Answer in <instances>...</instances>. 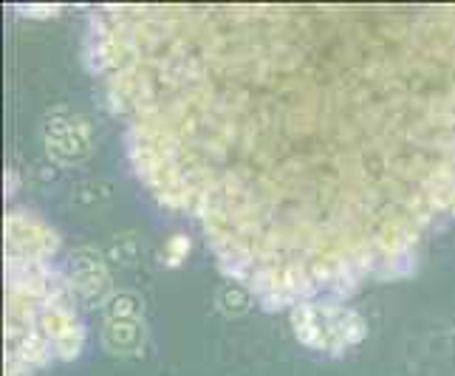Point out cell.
Returning <instances> with one entry per match:
<instances>
[{
    "mask_svg": "<svg viewBox=\"0 0 455 376\" xmlns=\"http://www.w3.org/2000/svg\"><path fill=\"white\" fill-rule=\"evenodd\" d=\"M105 323L111 320H142L145 315V300L136 292H114L102 306Z\"/></svg>",
    "mask_w": 455,
    "mask_h": 376,
    "instance_id": "9c48e42d",
    "label": "cell"
},
{
    "mask_svg": "<svg viewBox=\"0 0 455 376\" xmlns=\"http://www.w3.org/2000/svg\"><path fill=\"white\" fill-rule=\"evenodd\" d=\"M6 255L49 263L60 252V235L52 224L26 210H9L4 218Z\"/></svg>",
    "mask_w": 455,
    "mask_h": 376,
    "instance_id": "7a4b0ae2",
    "label": "cell"
},
{
    "mask_svg": "<svg viewBox=\"0 0 455 376\" xmlns=\"http://www.w3.org/2000/svg\"><path fill=\"white\" fill-rule=\"evenodd\" d=\"M215 303H218V311H221V315H227V317H241V315H246L249 308H252L255 292L249 289L243 280H227V284L218 289Z\"/></svg>",
    "mask_w": 455,
    "mask_h": 376,
    "instance_id": "ba28073f",
    "label": "cell"
},
{
    "mask_svg": "<svg viewBox=\"0 0 455 376\" xmlns=\"http://www.w3.org/2000/svg\"><path fill=\"white\" fill-rule=\"evenodd\" d=\"M60 9L57 6H28V9H20V14H28V18H54Z\"/></svg>",
    "mask_w": 455,
    "mask_h": 376,
    "instance_id": "7c38bea8",
    "label": "cell"
},
{
    "mask_svg": "<svg viewBox=\"0 0 455 376\" xmlns=\"http://www.w3.org/2000/svg\"><path fill=\"white\" fill-rule=\"evenodd\" d=\"M68 280L74 294L85 303H100L105 306L108 297L114 294V280L111 269H108V260L100 249H76L68 260Z\"/></svg>",
    "mask_w": 455,
    "mask_h": 376,
    "instance_id": "5b68a950",
    "label": "cell"
},
{
    "mask_svg": "<svg viewBox=\"0 0 455 376\" xmlns=\"http://www.w3.org/2000/svg\"><path fill=\"white\" fill-rule=\"evenodd\" d=\"M102 346L119 354V356H128L145 348L148 342V325L145 320H111L102 325Z\"/></svg>",
    "mask_w": 455,
    "mask_h": 376,
    "instance_id": "8992f818",
    "label": "cell"
},
{
    "mask_svg": "<svg viewBox=\"0 0 455 376\" xmlns=\"http://www.w3.org/2000/svg\"><path fill=\"white\" fill-rule=\"evenodd\" d=\"M102 255H105L108 266H131L133 260H139V255H142V241H139L136 232H122L116 238L108 241Z\"/></svg>",
    "mask_w": 455,
    "mask_h": 376,
    "instance_id": "30bf717a",
    "label": "cell"
},
{
    "mask_svg": "<svg viewBox=\"0 0 455 376\" xmlns=\"http://www.w3.org/2000/svg\"><path fill=\"white\" fill-rule=\"evenodd\" d=\"M85 54L145 190L269 306L455 221V6H102Z\"/></svg>",
    "mask_w": 455,
    "mask_h": 376,
    "instance_id": "6da1fadb",
    "label": "cell"
},
{
    "mask_svg": "<svg viewBox=\"0 0 455 376\" xmlns=\"http://www.w3.org/2000/svg\"><path fill=\"white\" fill-rule=\"evenodd\" d=\"M334 332H337L339 351H345V348L359 346V342L368 337V323L359 311L334 303Z\"/></svg>",
    "mask_w": 455,
    "mask_h": 376,
    "instance_id": "52a82bcc",
    "label": "cell"
},
{
    "mask_svg": "<svg viewBox=\"0 0 455 376\" xmlns=\"http://www.w3.org/2000/svg\"><path fill=\"white\" fill-rule=\"evenodd\" d=\"M43 142L52 164L68 167L91 156L93 150V128L85 116L54 111L43 119Z\"/></svg>",
    "mask_w": 455,
    "mask_h": 376,
    "instance_id": "3957f363",
    "label": "cell"
},
{
    "mask_svg": "<svg viewBox=\"0 0 455 376\" xmlns=\"http://www.w3.org/2000/svg\"><path fill=\"white\" fill-rule=\"evenodd\" d=\"M289 323L294 337L308 351L339 354V342L334 332V303H323V300L297 303L289 311Z\"/></svg>",
    "mask_w": 455,
    "mask_h": 376,
    "instance_id": "277c9868",
    "label": "cell"
},
{
    "mask_svg": "<svg viewBox=\"0 0 455 376\" xmlns=\"http://www.w3.org/2000/svg\"><path fill=\"white\" fill-rule=\"evenodd\" d=\"M190 249H193L190 235H184V232L170 235L167 244H164V252H162L164 266H179V263H184L187 255H190Z\"/></svg>",
    "mask_w": 455,
    "mask_h": 376,
    "instance_id": "8fae6325",
    "label": "cell"
}]
</instances>
